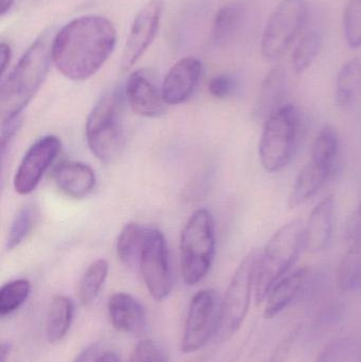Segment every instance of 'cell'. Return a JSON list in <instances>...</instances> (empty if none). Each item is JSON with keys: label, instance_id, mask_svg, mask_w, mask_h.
I'll use <instances>...</instances> for the list:
<instances>
[{"label": "cell", "instance_id": "7", "mask_svg": "<svg viewBox=\"0 0 361 362\" xmlns=\"http://www.w3.org/2000/svg\"><path fill=\"white\" fill-rule=\"evenodd\" d=\"M339 155V136L336 129L326 125L312 146L311 158L300 170L288 198L295 209L313 198L334 174Z\"/></svg>", "mask_w": 361, "mask_h": 362}, {"label": "cell", "instance_id": "34", "mask_svg": "<svg viewBox=\"0 0 361 362\" xmlns=\"http://www.w3.org/2000/svg\"><path fill=\"white\" fill-rule=\"evenodd\" d=\"M348 238L350 242H361V197L357 209L352 215L351 221L348 226Z\"/></svg>", "mask_w": 361, "mask_h": 362}, {"label": "cell", "instance_id": "4", "mask_svg": "<svg viewBox=\"0 0 361 362\" xmlns=\"http://www.w3.org/2000/svg\"><path fill=\"white\" fill-rule=\"evenodd\" d=\"M304 135V120L294 104H284L263 124L259 144L261 165L268 173L285 169L297 154Z\"/></svg>", "mask_w": 361, "mask_h": 362}, {"label": "cell", "instance_id": "20", "mask_svg": "<svg viewBox=\"0 0 361 362\" xmlns=\"http://www.w3.org/2000/svg\"><path fill=\"white\" fill-rule=\"evenodd\" d=\"M309 276V269L300 268L278 282L267 297L264 318H273L285 310L304 288Z\"/></svg>", "mask_w": 361, "mask_h": 362}, {"label": "cell", "instance_id": "39", "mask_svg": "<svg viewBox=\"0 0 361 362\" xmlns=\"http://www.w3.org/2000/svg\"><path fill=\"white\" fill-rule=\"evenodd\" d=\"M13 2H14V0H0V11H1L0 13H1L2 16L6 15L12 8Z\"/></svg>", "mask_w": 361, "mask_h": 362}, {"label": "cell", "instance_id": "19", "mask_svg": "<svg viewBox=\"0 0 361 362\" xmlns=\"http://www.w3.org/2000/svg\"><path fill=\"white\" fill-rule=\"evenodd\" d=\"M288 78L283 68L277 66L273 68L263 80L254 105V117L258 122H263L284 105Z\"/></svg>", "mask_w": 361, "mask_h": 362}, {"label": "cell", "instance_id": "21", "mask_svg": "<svg viewBox=\"0 0 361 362\" xmlns=\"http://www.w3.org/2000/svg\"><path fill=\"white\" fill-rule=\"evenodd\" d=\"M244 4H230L223 6L216 13L212 25L211 40L216 46H225L233 40L245 18Z\"/></svg>", "mask_w": 361, "mask_h": 362}, {"label": "cell", "instance_id": "31", "mask_svg": "<svg viewBox=\"0 0 361 362\" xmlns=\"http://www.w3.org/2000/svg\"><path fill=\"white\" fill-rule=\"evenodd\" d=\"M129 362H169V358L160 344L146 339L135 346Z\"/></svg>", "mask_w": 361, "mask_h": 362}, {"label": "cell", "instance_id": "32", "mask_svg": "<svg viewBox=\"0 0 361 362\" xmlns=\"http://www.w3.org/2000/svg\"><path fill=\"white\" fill-rule=\"evenodd\" d=\"M239 83L231 74H218L209 83V91L216 99H227L235 95Z\"/></svg>", "mask_w": 361, "mask_h": 362}, {"label": "cell", "instance_id": "24", "mask_svg": "<svg viewBox=\"0 0 361 362\" xmlns=\"http://www.w3.org/2000/svg\"><path fill=\"white\" fill-rule=\"evenodd\" d=\"M146 228L139 223H127L119 234L117 255L123 265L133 268L139 265L140 255L146 240Z\"/></svg>", "mask_w": 361, "mask_h": 362}, {"label": "cell", "instance_id": "40", "mask_svg": "<svg viewBox=\"0 0 361 362\" xmlns=\"http://www.w3.org/2000/svg\"><path fill=\"white\" fill-rule=\"evenodd\" d=\"M10 344L4 342L1 346V362H6L8 355H10Z\"/></svg>", "mask_w": 361, "mask_h": 362}, {"label": "cell", "instance_id": "5", "mask_svg": "<svg viewBox=\"0 0 361 362\" xmlns=\"http://www.w3.org/2000/svg\"><path fill=\"white\" fill-rule=\"evenodd\" d=\"M86 141L91 153L102 163L120 156L125 142L124 93L114 89L104 95L86 121Z\"/></svg>", "mask_w": 361, "mask_h": 362}, {"label": "cell", "instance_id": "11", "mask_svg": "<svg viewBox=\"0 0 361 362\" xmlns=\"http://www.w3.org/2000/svg\"><path fill=\"white\" fill-rule=\"evenodd\" d=\"M138 266L150 296L156 301L167 299L173 286V276L167 240L158 229H146Z\"/></svg>", "mask_w": 361, "mask_h": 362}, {"label": "cell", "instance_id": "16", "mask_svg": "<svg viewBox=\"0 0 361 362\" xmlns=\"http://www.w3.org/2000/svg\"><path fill=\"white\" fill-rule=\"evenodd\" d=\"M336 202L334 196H326L309 215L304 226V249L311 253L326 250L332 240L334 231Z\"/></svg>", "mask_w": 361, "mask_h": 362}, {"label": "cell", "instance_id": "26", "mask_svg": "<svg viewBox=\"0 0 361 362\" xmlns=\"http://www.w3.org/2000/svg\"><path fill=\"white\" fill-rule=\"evenodd\" d=\"M108 270L110 266L105 259H97L87 268L78 289V299L82 304L89 305L97 299L107 278Z\"/></svg>", "mask_w": 361, "mask_h": 362}, {"label": "cell", "instance_id": "22", "mask_svg": "<svg viewBox=\"0 0 361 362\" xmlns=\"http://www.w3.org/2000/svg\"><path fill=\"white\" fill-rule=\"evenodd\" d=\"M361 95V59L343 66L336 80V102L341 110H349Z\"/></svg>", "mask_w": 361, "mask_h": 362}, {"label": "cell", "instance_id": "18", "mask_svg": "<svg viewBox=\"0 0 361 362\" xmlns=\"http://www.w3.org/2000/svg\"><path fill=\"white\" fill-rule=\"evenodd\" d=\"M53 180L57 189L74 199H81L95 189V171L86 163L80 161H66L55 168Z\"/></svg>", "mask_w": 361, "mask_h": 362}, {"label": "cell", "instance_id": "38", "mask_svg": "<svg viewBox=\"0 0 361 362\" xmlns=\"http://www.w3.org/2000/svg\"><path fill=\"white\" fill-rule=\"evenodd\" d=\"M97 362H121L120 356L114 351L102 353Z\"/></svg>", "mask_w": 361, "mask_h": 362}, {"label": "cell", "instance_id": "15", "mask_svg": "<svg viewBox=\"0 0 361 362\" xmlns=\"http://www.w3.org/2000/svg\"><path fill=\"white\" fill-rule=\"evenodd\" d=\"M201 61L195 57H184L175 64L165 76L161 91L167 105L184 103L192 95L201 76Z\"/></svg>", "mask_w": 361, "mask_h": 362}, {"label": "cell", "instance_id": "14", "mask_svg": "<svg viewBox=\"0 0 361 362\" xmlns=\"http://www.w3.org/2000/svg\"><path fill=\"white\" fill-rule=\"evenodd\" d=\"M125 98L136 114L146 118H157L167 112V102L156 81L148 70L131 74L125 87Z\"/></svg>", "mask_w": 361, "mask_h": 362}, {"label": "cell", "instance_id": "8", "mask_svg": "<svg viewBox=\"0 0 361 362\" xmlns=\"http://www.w3.org/2000/svg\"><path fill=\"white\" fill-rule=\"evenodd\" d=\"M260 252L252 250L248 253L235 270L226 295L223 299L222 318L218 334L223 339L231 337L239 331L247 317L254 293L256 267Z\"/></svg>", "mask_w": 361, "mask_h": 362}, {"label": "cell", "instance_id": "29", "mask_svg": "<svg viewBox=\"0 0 361 362\" xmlns=\"http://www.w3.org/2000/svg\"><path fill=\"white\" fill-rule=\"evenodd\" d=\"M322 46V36L318 31H309L301 38L292 54V67L300 74L311 67L319 54Z\"/></svg>", "mask_w": 361, "mask_h": 362}, {"label": "cell", "instance_id": "33", "mask_svg": "<svg viewBox=\"0 0 361 362\" xmlns=\"http://www.w3.org/2000/svg\"><path fill=\"white\" fill-rule=\"evenodd\" d=\"M299 329H292L281 342L279 346L276 349L275 354L271 357V362H285L286 358L290 354V349H292V344H294L295 340L298 337Z\"/></svg>", "mask_w": 361, "mask_h": 362}, {"label": "cell", "instance_id": "6", "mask_svg": "<svg viewBox=\"0 0 361 362\" xmlns=\"http://www.w3.org/2000/svg\"><path fill=\"white\" fill-rule=\"evenodd\" d=\"M215 225L206 209L191 215L180 236V262L184 282L195 285L210 272L215 255Z\"/></svg>", "mask_w": 361, "mask_h": 362}, {"label": "cell", "instance_id": "28", "mask_svg": "<svg viewBox=\"0 0 361 362\" xmlns=\"http://www.w3.org/2000/svg\"><path fill=\"white\" fill-rule=\"evenodd\" d=\"M31 283L27 279L11 281L0 291V316L6 317L16 312L29 298Z\"/></svg>", "mask_w": 361, "mask_h": 362}, {"label": "cell", "instance_id": "9", "mask_svg": "<svg viewBox=\"0 0 361 362\" xmlns=\"http://www.w3.org/2000/svg\"><path fill=\"white\" fill-rule=\"evenodd\" d=\"M305 0H281L263 32L261 51L264 59L277 61L285 54L307 18Z\"/></svg>", "mask_w": 361, "mask_h": 362}, {"label": "cell", "instance_id": "35", "mask_svg": "<svg viewBox=\"0 0 361 362\" xmlns=\"http://www.w3.org/2000/svg\"><path fill=\"white\" fill-rule=\"evenodd\" d=\"M343 342H333L324 348V350L318 355L315 362H337L338 361V355L343 350Z\"/></svg>", "mask_w": 361, "mask_h": 362}, {"label": "cell", "instance_id": "23", "mask_svg": "<svg viewBox=\"0 0 361 362\" xmlns=\"http://www.w3.org/2000/svg\"><path fill=\"white\" fill-rule=\"evenodd\" d=\"M74 306L66 296L53 298L47 315L46 334L50 344H55L65 337L71 327Z\"/></svg>", "mask_w": 361, "mask_h": 362}, {"label": "cell", "instance_id": "36", "mask_svg": "<svg viewBox=\"0 0 361 362\" xmlns=\"http://www.w3.org/2000/svg\"><path fill=\"white\" fill-rule=\"evenodd\" d=\"M100 355L99 344H93L87 346L76 356L73 362H97Z\"/></svg>", "mask_w": 361, "mask_h": 362}, {"label": "cell", "instance_id": "10", "mask_svg": "<svg viewBox=\"0 0 361 362\" xmlns=\"http://www.w3.org/2000/svg\"><path fill=\"white\" fill-rule=\"evenodd\" d=\"M222 305L223 300L214 289H203L193 297L180 344L184 354L201 350L218 334Z\"/></svg>", "mask_w": 361, "mask_h": 362}, {"label": "cell", "instance_id": "3", "mask_svg": "<svg viewBox=\"0 0 361 362\" xmlns=\"http://www.w3.org/2000/svg\"><path fill=\"white\" fill-rule=\"evenodd\" d=\"M304 248V225L294 219L282 226L260 253L254 282V299L262 304L271 289L285 278Z\"/></svg>", "mask_w": 361, "mask_h": 362}, {"label": "cell", "instance_id": "27", "mask_svg": "<svg viewBox=\"0 0 361 362\" xmlns=\"http://www.w3.org/2000/svg\"><path fill=\"white\" fill-rule=\"evenodd\" d=\"M38 209L33 204L23 206L15 215L6 236V248L11 251L18 247L31 233L38 221Z\"/></svg>", "mask_w": 361, "mask_h": 362}, {"label": "cell", "instance_id": "17", "mask_svg": "<svg viewBox=\"0 0 361 362\" xmlns=\"http://www.w3.org/2000/svg\"><path fill=\"white\" fill-rule=\"evenodd\" d=\"M107 310L110 323L117 331L136 334L146 327V310L129 293H114L108 300Z\"/></svg>", "mask_w": 361, "mask_h": 362}, {"label": "cell", "instance_id": "30", "mask_svg": "<svg viewBox=\"0 0 361 362\" xmlns=\"http://www.w3.org/2000/svg\"><path fill=\"white\" fill-rule=\"evenodd\" d=\"M343 32L351 48H361V0H349L343 13Z\"/></svg>", "mask_w": 361, "mask_h": 362}, {"label": "cell", "instance_id": "25", "mask_svg": "<svg viewBox=\"0 0 361 362\" xmlns=\"http://www.w3.org/2000/svg\"><path fill=\"white\" fill-rule=\"evenodd\" d=\"M337 284L345 293L361 288V242L352 243L339 264Z\"/></svg>", "mask_w": 361, "mask_h": 362}, {"label": "cell", "instance_id": "13", "mask_svg": "<svg viewBox=\"0 0 361 362\" xmlns=\"http://www.w3.org/2000/svg\"><path fill=\"white\" fill-rule=\"evenodd\" d=\"M163 8L162 0H150L138 13L123 51L121 67L124 71L131 69L152 44L160 25Z\"/></svg>", "mask_w": 361, "mask_h": 362}, {"label": "cell", "instance_id": "12", "mask_svg": "<svg viewBox=\"0 0 361 362\" xmlns=\"http://www.w3.org/2000/svg\"><path fill=\"white\" fill-rule=\"evenodd\" d=\"M61 142L55 136H45L34 142L25 153L13 180L20 195L32 193L61 151Z\"/></svg>", "mask_w": 361, "mask_h": 362}, {"label": "cell", "instance_id": "2", "mask_svg": "<svg viewBox=\"0 0 361 362\" xmlns=\"http://www.w3.org/2000/svg\"><path fill=\"white\" fill-rule=\"evenodd\" d=\"M52 45L47 36L36 40L2 81L0 88L1 125L20 118L23 110L35 97L50 67Z\"/></svg>", "mask_w": 361, "mask_h": 362}, {"label": "cell", "instance_id": "41", "mask_svg": "<svg viewBox=\"0 0 361 362\" xmlns=\"http://www.w3.org/2000/svg\"><path fill=\"white\" fill-rule=\"evenodd\" d=\"M358 362H361V351L360 353V358H358Z\"/></svg>", "mask_w": 361, "mask_h": 362}, {"label": "cell", "instance_id": "37", "mask_svg": "<svg viewBox=\"0 0 361 362\" xmlns=\"http://www.w3.org/2000/svg\"><path fill=\"white\" fill-rule=\"evenodd\" d=\"M11 55H12V52H11V48L8 45L4 44L2 42L0 45V59H1V74H4L6 72V68H8V64H10Z\"/></svg>", "mask_w": 361, "mask_h": 362}, {"label": "cell", "instance_id": "1", "mask_svg": "<svg viewBox=\"0 0 361 362\" xmlns=\"http://www.w3.org/2000/svg\"><path fill=\"white\" fill-rule=\"evenodd\" d=\"M116 42V29L105 17H78L55 36L52 59L66 78L85 81L101 69L114 52Z\"/></svg>", "mask_w": 361, "mask_h": 362}]
</instances>
